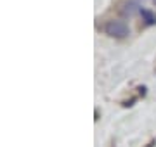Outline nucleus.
Returning a JSON list of instances; mask_svg holds the SVG:
<instances>
[{"label":"nucleus","mask_w":156,"mask_h":147,"mask_svg":"<svg viewBox=\"0 0 156 147\" xmlns=\"http://www.w3.org/2000/svg\"><path fill=\"white\" fill-rule=\"evenodd\" d=\"M104 33L111 38H125L130 35V29H128L127 23H123L120 19H109L104 24Z\"/></svg>","instance_id":"obj_1"},{"label":"nucleus","mask_w":156,"mask_h":147,"mask_svg":"<svg viewBox=\"0 0 156 147\" xmlns=\"http://www.w3.org/2000/svg\"><path fill=\"white\" fill-rule=\"evenodd\" d=\"M120 14L122 16H125V17H132L134 16V12H137V11H140L139 9V4L137 2H125V4H122L120 5Z\"/></svg>","instance_id":"obj_2"},{"label":"nucleus","mask_w":156,"mask_h":147,"mask_svg":"<svg viewBox=\"0 0 156 147\" xmlns=\"http://www.w3.org/2000/svg\"><path fill=\"white\" fill-rule=\"evenodd\" d=\"M140 17H142V21H144L147 26H154L156 24V14L153 11H149V9H142L140 7Z\"/></svg>","instance_id":"obj_3"},{"label":"nucleus","mask_w":156,"mask_h":147,"mask_svg":"<svg viewBox=\"0 0 156 147\" xmlns=\"http://www.w3.org/2000/svg\"><path fill=\"white\" fill-rule=\"evenodd\" d=\"M134 102H135V99H130V101L123 102V106H125V108H130V106H134Z\"/></svg>","instance_id":"obj_4"},{"label":"nucleus","mask_w":156,"mask_h":147,"mask_svg":"<svg viewBox=\"0 0 156 147\" xmlns=\"http://www.w3.org/2000/svg\"><path fill=\"white\" fill-rule=\"evenodd\" d=\"M137 90H139V94H140V95H142V97L146 95V87H139Z\"/></svg>","instance_id":"obj_5"},{"label":"nucleus","mask_w":156,"mask_h":147,"mask_svg":"<svg viewBox=\"0 0 156 147\" xmlns=\"http://www.w3.org/2000/svg\"><path fill=\"white\" fill-rule=\"evenodd\" d=\"M154 145H156V140H151V142H149V144H147L146 147H154Z\"/></svg>","instance_id":"obj_6"},{"label":"nucleus","mask_w":156,"mask_h":147,"mask_svg":"<svg viewBox=\"0 0 156 147\" xmlns=\"http://www.w3.org/2000/svg\"><path fill=\"white\" fill-rule=\"evenodd\" d=\"M153 5H154V7H156V0H153Z\"/></svg>","instance_id":"obj_7"}]
</instances>
